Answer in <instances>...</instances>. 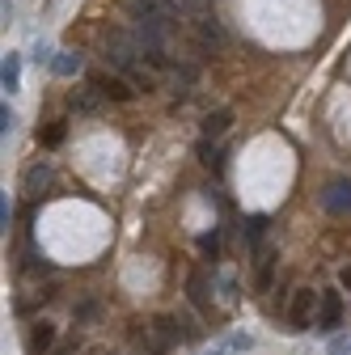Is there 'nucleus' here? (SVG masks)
<instances>
[{"instance_id":"nucleus-10","label":"nucleus","mask_w":351,"mask_h":355,"mask_svg":"<svg viewBox=\"0 0 351 355\" xmlns=\"http://www.w3.org/2000/svg\"><path fill=\"white\" fill-rule=\"evenodd\" d=\"M51 343H55V326H51V322H38V326L30 330V351H34V355L47 351Z\"/></svg>"},{"instance_id":"nucleus-19","label":"nucleus","mask_w":351,"mask_h":355,"mask_svg":"<svg viewBox=\"0 0 351 355\" xmlns=\"http://www.w3.org/2000/svg\"><path fill=\"white\" fill-rule=\"evenodd\" d=\"M199 250L216 258V250H221V237H216V233H203V237H199Z\"/></svg>"},{"instance_id":"nucleus-17","label":"nucleus","mask_w":351,"mask_h":355,"mask_svg":"<svg viewBox=\"0 0 351 355\" xmlns=\"http://www.w3.org/2000/svg\"><path fill=\"white\" fill-rule=\"evenodd\" d=\"M64 131H68L64 123H55V127H47V136H42V144H47V148H55V144L64 140Z\"/></svg>"},{"instance_id":"nucleus-16","label":"nucleus","mask_w":351,"mask_h":355,"mask_svg":"<svg viewBox=\"0 0 351 355\" xmlns=\"http://www.w3.org/2000/svg\"><path fill=\"white\" fill-rule=\"evenodd\" d=\"M13 127H17V114H13L9 106H0V136H9Z\"/></svg>"},{"instance_id":"nucleus-7","label":"nucleus","mask_w":351,"mask_h":355,"mask_svg":"<svg viewBox=\"0 0 351 355\" xmlns=\"http://www.w3.org/2000/svg\"><path fill=\"white\" fill-rule=\"evenodd\" d=\"M22 182H26V191H30V195H38L42 187L51 182V165H47V161H38V165H30V169H26V178H22Z\"/></svg>"},{"instance_id":"nucleus-11","label":"nucleus","mask_w":351,"mask_h":355,"mask_svg":"<svg viewBox=\"0 0 351 355\" xmlns=\"http://www.w3.org/2000/svg\"><path fill=\"white\" fill-rule=\"evenodd\" d=\"M0 85H5L9 94H17V85H22V55L5 60V68H0Z\"/></svg>"},{"instance_id":"nucleus-21","label":"nucleus","mask_w":351,"mask_h":355,"mask_svg":"<svg viewBox=\"0 0 351 355\" xmlns=\"http://www.w3.org/2000/svg\"><path fill=\"white\" fill-rule=\"evenodd\" d=\"M9 220H13V207H9V199H0V229L9 233Z\"/></svg>"},{"instance_id":"nucleus-1","label":"nucleus","mask_w":351,"mask_h":355,"mask_svg":"<svg viewBox=\"0 0 351 355\" xmlns=\"http://www.w3.org/2000/svg\"><path fill=\"white\" fill-rule=\"evenodd\" d=\"M123 9L131 13V21H136V26L169 30V21H173V5H169V0H123Z\"/></svg>"},{"instance_id":"nucleus-12","label":"nucleus","mask_w":351,"mask_h":355,"mask_svg":"<svg viewBox=\"0 0 351 355\" xmlns=\"http://www.w3.org/2000/svg\"><path fill=\"white\" fill-rule=\"evenodd\" d=\"M173 13H187V17H203V5L207 0H169Z\"/></svg>"},{"instance_id":"nucleus-20","label":"nucleus","mask_w":351,"mask_h":355,"mask_svg":"<svg viewBox=\"0 0 351 355\" xmlns=\"http://www.w3.org/2000/svg\"><path fill=\"white\" fill-rule=\"evenodd\" d=\"M262 229H267V216H254V220H250V241H254V245L262 241Z\"/></svg>"},{"instance_id":"nucleus-9","label":"nucleus","mask_w":351,"mask_h":355,"mask_svg":"<svg viewBox=\"0 0 351 355\" xmlns=\"http://www.w3.org/2000/svg\"><path fill=\"white\" fill-rule=\"evenodd\" d=\"M229 127H233V114H229V110H216V114H207V119H203V136H207V140H216V136H225Z\"/></svg>"},{"instance_id":"nucleus-22","label":"nucleus","mask_w":351,"mask_h":355,"mask_svg":"<svg viewBox=\"0 0 351 355\" xmlns=\"http://www.w3.org/2000/svg\"><path fill=\"white\" fill-rule=\"evenodd\" d=\"M339 284H343V288L351 292V266H343V275H339Z\"/></svg>"},{"instance_id":"nucleus-14","label":"nucleus","mask_w":351,"mask_h":355,"mask_svg":"<svg viewBox=\"0 0 351 355\" xmlns=\"http://www.w3.org/2000/svg\"><path fill=\"white\" fill-rule=\"evenodd\" d=\"M94 94H98V89H94ZM94 94H72V106L85 110V114H94V110H98V98H94Z\"/></svg>"},{"instance_id":"nucleus-5","label":"nucleus","mask_w":351,"mask_h":355,"mask_svg":"<svg viewBox=\"0 0 351 355\" xmlns=\"http://www.w3.org/2000/svg\"><path fill=\"white\" fill-rule=\"evenodd\" d=\"M343 322V296L339 292H322V304H318V330H339Z\"/></svg>"},{"instance_id":"nucleus-8","label":"nucleus","mask_w":351,"mask_h":355,"mask_svg":"<svg viewBox=\"0 0 351 355\" xmlns=\"http://www.w3.org/2000/svg\"><path fill=\"white\" fill-rule=\"evenodd\" d=\"M271 271H275V250L258 245V292L271 288Z\"/></svg>"},{"instance_id":"nucleus-15","label":"nucleus","mask_w":351,"mask_h":355,"mask_svg":"<svg viewBox=\"0 0 351 355\" xmlns=\"http://www.w3.org/2000/svg\"><path fill=\"white\" fill-rule=\"evenodd\" d=\"M191 300H195V304H207V279H203V275L191 279Z\"/></svg>"},{"instance_id":"nucleus-6","label":"nucleus","mask_w":351,"mask_h":355,"mask_svg":"<svg viewBox=\"0 0 351 355\" xmlns=\"http://www.w3.org/2000/svg\"><path fill=\"white\" fill-rule=\"evenodd\" d=\"M85 68V55H76V51H55L51 55V72L55 76H76Z\"/></svg>"},{"instance_id":"nucleus-2","label":"nucleus","mask_w":351,"mask_h":355,"mask_svg":"<svg viewBox=\"0 0 351 355\" xmlns=\"http://www.w3.org/2000/svg\"><path fill=\"white\" fill-rule=\"evenodd\" d=\"M322 304V296L314 292V288H296L292 292V304H288V330H309V326H318L314 322V309Z\"/></svg>"},{"instance_id":"nucleus-4","label":"nucleus","mask_w":351,"mask_h":355,"mask_svg":"<svg viewBox=\"0 0 351 355\" xmlns=\"http://www.w3.org/2000/svg\"><path fill=\"white\" fill-rule=\"evenodd\" d=\"M322 207L330 216H351V178H334V182L322 191Z\"/></svg>"},{"instance_id":"nucleus-23","label":"nucleus","mask_w":351,"mask_h":355,"mask_svg":"<svg viewBox=\"0 0 351 355\" xmlns=\"http://www.w3.org/2000/svg\"><path fill=\"white\" fill-rule=\"evenodd\" d=\"M212 355H225V351H212Z\"/></svg>"},{"instance_id":"nucleus-18","label":"nucleus","mask_w":351,"mask_h":355,"mask_svg":"<svg viewBox=\"0 0 351 355\" xmlns=\"http://www.w3.org/2000/svg\"><path fill=\"white\" fill-rule=\"evenodd\" d=\"M199 157H203V165H221V153H216V144H199Z\"/></svg>"},{"instance_id":"nucleus-3","label":"nucleus","mask_w":351,"mask_h":355,"mask_svg":"<svg viewBox=\"0 0 351 355\" xmlns=\"http://www.w3.org/2000/svg\"><path fill=\"white\" fill-rule=\"evenodd\" d=\"M94 89L102 98H110V102H131L136 98V85H131L123 72H102V76H94Z\"/></svg>"},{"instance_id":"nucleus-13","label":"nucleus","mask_w":351,"mask_h":355,"mask_svg":"<svg viewBox=\"0 0 351 355\" xmlns=\"http://www.w3.org/2000/svg\"><path fill=\"white\" fill-rule=\"evenodd\" d=\"M199 42H203V47H212V51H216V47H221V30H216L212 21H203V26H199Z\"/></svg>"}]
</instances>
